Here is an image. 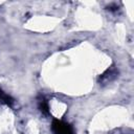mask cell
I'll return each mask as SVG.
<instances>
[{
  "label": "cell",
  "mask_w": 134,
  "mask_h": 134,
  "mask_svg": "<svg viewBox=\"0 0 134 134\" xmlns=\"http://www.w3.org/2000/svg\"><path fill=\"white\" fill-rule=\"evenodd\" d=\"M51 131L53 134H74L71 125L60 119H53L51 122Z\"/></svg>",
  "instance_id": "1"
},
{
  "label": "cell",
  "mask_w": 134,
  "mask_h": 134,
  "mask_svg": "<svg viewBox=\"0 0 134 134\" xmlns=\"http://www.w3.org/2000/svg\"><path fill=\"white\" fill-rule=\"evenodd\" d=\"M117 75V71L114 69V68H111V69H108L106 72H104L99 79H98V82L102 84V85H106L108 84L109 82H111L112 80H114Z\"/></svg>",
  "instance_id": "2"
},
{
  "label": "cell",
  "mask_w": 134,
  "mask_h": 134,
  "mask_svg": "<svg viewBox=\"0 0 134 134\" xmlns=\"http://www.w3.org/2000/svg\"><path fill=\"white\" fill-rule=\"evenodd\" d=\"M14 103H15V99H14L10 95L6 94V93L0 88V104H1V105H6V106H8V107H13Z\"/></svg>",
  "instance_id": "3"
},
{
  "label": "cell",
  "mask_w": 134,
  "mask_h": 134,
  "mask_svg": "<svg viewBox=\"0 0 134 134\" xmlns=\"http://www.w3.org/2000/svg\"><path fill=\"white\" fill-rule=\"evenodd\" d=\"M39 109L40 111L44 114V115H49V107H48V103L46 102L45 98H41L39 102Z\"/></svg>",
  "instance_id": "4"
}]
</instances>
